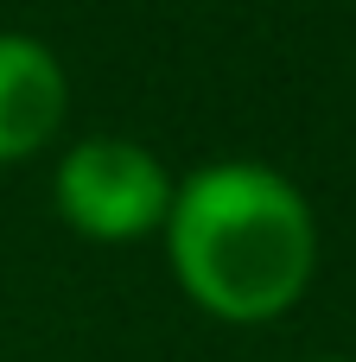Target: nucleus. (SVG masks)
I'll return each instance as SVG.
<instances>
[{
    "instance_id": "obj_1",
    "label": "nucleus",
    "mask_w": 356,
    "mask_h": 362,
    "mask_svg": "<svg viewBox=\"0 0 356 362\" xmlns=\"http://www.w3.org/2000/svg\"><path fill=\"white\" fill-rule=\"evenodd\" d=\"M166 255L197 312L223 325H268L306 299L318 223L287 172L261 159H217L172 185Z\"/></svg>"
},
{
    "instance_id": "obj_2",
    "label": "nucleus",
    "mask_w": 356,
    "mask_h": 362,
    "mask_svg": "<svg viewBox=\"0 0 356 362\" xmlns=\"http://www.w3.org/2000/svg\"><path fill=\"white\" fill-rule=\"evenodd\" d=\"M172 185L178 178L140 140L96 134V140H76L57 159L51 197H57V216L76 235H89V242H140V235L166 229Z\"/></svg>"
},
{
    "instance_id": "obj_3",
    "label": "nucleus",
    "mask_w": 356,
    "mask_h": 362,
    "mask_svg": "<svg viewBox=\"0 0 356 362\" xmlns=\"http://www.w3.org/2000/svg\"><path fill=\"white\" fill-rule=\"evenodd\" d=\"M70 108V76L32 32H0V165L32 159Z\"/></svg>"
},
{
    "instance_id": "obj_4",
    "label": "nucleus",
    "mask_w": 356,
    "mask_h": 362,
    "mask_svg": "<svg viewBox=\"0 0 356 362\" xmlns=\"http://www.w3.org/2000/svg\"><path fill=\"white\" fill-rule=\"evenodd\" d=\"M325 362H344V356H325Z\"/></svg>"
}]
</instances>
